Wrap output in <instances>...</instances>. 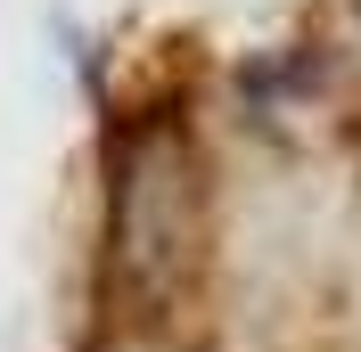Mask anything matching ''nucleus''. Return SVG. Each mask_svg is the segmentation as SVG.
Returning <instances> with one entry per match:
<instances>
[{
  "label": "nucleus",
  "instance_id": "nucleus-1",
  "mask_svg": "<svg viewBox=\"0 0 361 352\" xmlns=\"http://www.w3.org/2000/svg\"><path fill=\"white\" fill-rule=\"evenodd\" d=\"M82 352H361V0H312L222 123L107 115Z\"/></svg>",
  "mask_w": 361,
  "mask_h": 352
}]
</instances>
